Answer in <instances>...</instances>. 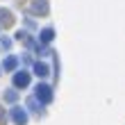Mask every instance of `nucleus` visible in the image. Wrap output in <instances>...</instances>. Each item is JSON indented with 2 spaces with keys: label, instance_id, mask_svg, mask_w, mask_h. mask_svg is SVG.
Here are the masks:
<instances>
[{
  "label": "nucleus",
  "instance_id": "nucleus-6",
  "mask_svg": "<svg viewBox=\"0 0 125 125\" xmlns=\"http://www.w3.org/2000/svg\"><path fill=\"white\" fill-rule=\"evenodd\" d=\"M52 39H55V30H52V27L41 30V34H39V41H41V43H50Z\"/></svg>",
  "mask_w": 125,
  "mask_h": 125
},
{
  "label": "nucleus",
  "instance_id": "nucleus-11",
  "mask_svg": "<svg viewBox=\"0 0 125 125\" xmlns=\"http://www.w3.org/2000/svg\"><path fill=\"white\" fill-rule=\"evenodd\" d=\"M0 46H2L5 50H9V48H11V41H9V39H5V36H2V39H0Z\"/></svg>",
  "mask_w": 125,
  "mask_h": 125
},
{
  "label": "nucleus",
  "instance_id": "nucleus-1",
  "mask_svg": "<svg viewBox=\"0 0 125 125\" xmlns=\"http://www.w3.org/2000/svg\"><path fill=\"white\" fill-rule=\"evenodd\" d=\"M36 93H34V98L41 102V105H48V102H52V89H50L48 84H36V89H34Z\"/></svg>",
  "mask_w": 125,
  "mask_h": 125
},
{
  "label": "nucleus",
  "instance_id": "nucleus-9",
  "mask_svg": "<svg viewBox=\"0 0 125 125\" xmlns=\"http://www.w3.org/2000/svg\"><path fill=\"white\" fill-rule=\"evenodd\" d=\"M34 75L46 77V75H48V66L43 64V62H36V64H34Z\"/></svg>",
  "mask_w": 125,
  "mask_h": 125
},
{
  "label": "nucleus",
  "instance_id": "nucleus-7",
  "mask_svg": "<svg viewBox=\"0 0 125 125\" xmlns=\"http://www.w3.org/2000/svg\"><path fill=\"white\" fill-rule=\"evenodd\" d=\"M27 109H32V112H34V114H39V116L43 114V105H41L36 98H30V100H27Z\"/></svg>",
  "mask_w": 125,
  "mask_h": 125
},
{
  "label": "nucleus",
  "instance_id": "nucleus-5",
  "mask_svg": "<svg viewBox=\"0 0 125 125\" xmlns=\"http://www.w3.org/2000/svg\"><path fill=\"white\" fill-rule=\"evenodd\" d=\"M14 14L11 11H7V9H0V27H11L14 25Z\"/></svg>",
  "mask_w": 125,
  "mask_h": 125
},
{
  "label": "nucleus",
  "instance_id": "nucleus-10",
  "mask_svg": "<svg viewBox=\"0 0 125 125\" xmlns=\"http://www.w3.org/2000/svg\"><path fill=\"white\" fill-rule=\"evenodd\" d=\"M16 100H18V91L16 89H7L5 91V102H11V105H14Z\"/></svg>",
  "mask_w": 125,
  "mask_h": 125
},
{
  "label": "nucleus",
  "instance_id": "nucleus-4",
  "mask_svg": "<svg viewBox=\"0 0 125 125\" xmlns=\"http://www.w3.org/2000/svg\"><path fill=\"white\" fill-rule=\"evenodd\" d=\"M30 9H32V14H41V16H46L50 7H48V0H32Z\"/></svg>",
  "mask_w": 125,
  "mask_h": 125
},
{
  "label": "nucleus",
  "instance_id": "nucleus-12",
  "mask_svg": "<svg viewBox=\"0 0 125 125\" xmlns=\"http://www.w3.org/2000/svg\"><path fill=\"white\" fill-rule=\"evenodd\" d=\"M7 123V114H5V109L0 107V125H5Z\"/></svg>",
  "mask_w": 125,
  "mask_h": 125
},
{
  "label": "nucleus",
  "instance_id": "nucleus-3",
  "mask_svg": "<svg viewBox=\"0 0 125 125\" xmlns=\"http://www.w3.org/2000/svg\"><path fill=\"white\" fill-rule=\"evenodd\" d=\"M9 116H11V121L16 123V125H25L27 123V112H25L23 107H11Z\"/></svg>",
  "mask_w": 125,
  "mask_h": 125
},
{
  "label": "nucleus",
  "instance_id": "nucleus-2",
  "mask_svg": "<svg viewBox=\"0 0 125 125\" xmlns=\"http://www.w3.org/2000/svg\"><path fill=\"white\" fill-rule=\"evenodd\" d=\"M30 73L27 71H18V73H14V86L16 89H25V86H30Z\"/></svg>",
  "mask_w": 125,
  "mask_h": 125
},
{
  "label": "nucleus",
  "instance_id": "nucleus-8",
  "mask_svg": "<svg viewBox=\"0 0 125 125\" xmlns=\"http://www.w3.org/2000/svg\"><path fill=\"white\" fill-rule=\"evenodd\" d=\"M16 66H18V59H16L14 55H9V57H7V59L2 62V68H5V71H14Z\"/></svg>",
  "mask_w": 125,
  "mask_h": 125
}]
</instances>
